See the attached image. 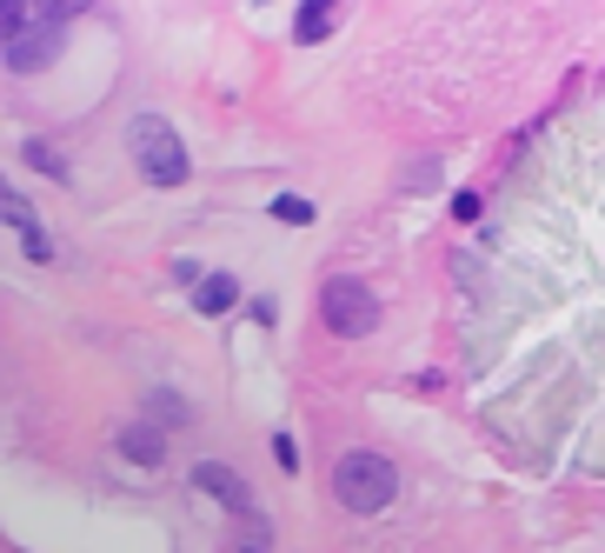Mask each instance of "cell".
<instances>
[{
  "label": "cell",
  "mask_w": 605,
  "mask_h": 553,
  "mask_svg": "<svg viewBox=\"0 0 605 553\" xmlns=\"http://www.w3.org/2000/svg\"><path fill=\"white\" fill-rule=\"evenodd\" d=\"M333 494H339L346 514H380L399 494V466L386 453H373V447H353V453H339V466H333Z\"/></svg>",
  "instance_id": "6da1fadb"
},
{
  "label": "cell",
  "mask_w": 605,
  "mask_h": 553,
  "mask_svg": "<svg viewBox=\"0 0 605 553\" xmlns=\"http://www.w3.org/2000/svg\"><path fill=\"white\" fill-rule=\"evenodd\" d=\"M127 147H133V161H140V174L153 187H181L187 181V147H181V134H173L160 114H133Z\"/></svg>",
  "instance_id": "7a4b0ae2"
},
{
  "label": "cell",
  "mask_w": 605,
  "mask_h": 553,
  "mask_svg": "<svg viewBox=\"0 0 605 553\" xmlns=\"http://www.w3.org/2000/svg\"><path fill=\"white\" fill-rule=\"evenodd\" d=\"M319 321H326L339 341H360V334L380 327V300H373V287H360V280H326V293H319Z\"/></svg>",
  "instance_id": "3957f363"
},
{
  "label": "cell",
  "mask_w": 605,
  "mask_h": 553,
  "mask_svg": "<svg viewBox=\"0 0 605 553\" xmlns=\"http://www.w3.org/2000/svg\"><path fill=\"white\" fill-rule=\"evenodd\" d=\"M73 21V8H34L27 14V27L8 41V67L14 73H34V67H47L54 54H60V27Z\"/></svg>",
  "instance_id": "277c9868"
},
{
  "label": "cell",
  "mask_w": 605,
  "mask_h": 553,
  "mask_svg": "<svg viewBox=\"0 0 605 553\" xmlns=\"http://www.w3.org/2000/svg\"><path fill=\"white\" fill-rule=\"evenodd\" d=\"M194 487H200V494H213L220 507H233V514H246V520L259 527V507H253V487L240 481V473H233L226 460H207V466H194Z\"/></svg>",
  "instance_id": "5b68a950"
},
{
  "label": "cell",
  "mask_w": 605,
  "mask_h": 553,
  "mask_svg": "<svg viewBox=\"0 0 605 553\" xmlns=\"http://www.w3.org/2000/svg\"><path fill=\"white\" fill-rule=\"evenodd\" d=\"M120 453H127L133 466H160V460H166V434H160V427H120Z\"/></svg>",
  "instance_id": "8992f818"
},
{
  "label": "cell",
  "mask_w": 605,
  "mask_h": 553,
  "mask_svg": "<svg viewBox=\"0 0 605 553\" xmlns=\"http://www.w3.org/2000/svg\"><path fill=\"white\" fill-rule=\"evenodd\" d=\"M0 220H8V227H21V241H34V233H47V227H40V220L27 214V200H21V194H14L8 181H0Z\"/></svg>",
  "instance_id": "52a82bcc"
},
{
  "label": "cell",
  "mask_w": 605,
  "mask_h": 553,
  "mask_svg": "<svg viewBox=\"0 0 605 553\" xmlns=\"http://www.w3.org/2000/svg\"><path fill=\"white\" fill-rule=\"evenodd\" d=\"M194 300H200V313H226V307L240 300V287H233L226 274H207V280L194 287Z\"/></svg>",
  "instance_id": "ba28073f"
},
{
  "label": "cell",
  "mask_w": 605,
  "mask_h": 553,
  "mask_svg": "<svg viewBox=\"0 0 605 553\" xmlns=\"http://www.w3.org/2000/svg\"><path fill=\"white\" fill-rule=\"evenodd\" d=\"M333 27H339V8H300V14H293V34H300V41H326Z\"/></svg>",
  "instance_id": "9c48e42d"
},
{
  "label": "cell",
  "mask_w": 605,
  "mask_h": 553,
  "mask_svg": "<svg viewBox=\"0 0 605 553\" xmlns=\"http://www.w3.org/2000/svg\"><path fill=\"white\" fill-rule=\"evenodd\" d=\"M21 153H27V168H40V174H54V181H67V161H60V153H54L47 140H27Z\"/></svg>",
  "instance_id": "30bf717a"
},
{
  "label": "cell",
  "mask_w": 605,
  "mask_h": 553,
  "mask_svg": "<svg viewBox=\"0 0 605 553\" xmlns=\"http://www.w3.org/2000/svg\"><path fill=\"white\" fill-rule=\"evenodd\" d=\"M274 214H280L287 227H306V220H313V200H306V194H280V200H274Z\"/></svg>",
  "instance_id": "8fae6325"
},
{
  "label": "cell",
  "mask_w": 605,
  "mask_h": 553,
  "mask_svg": "<svg viewBox=\"0 0 605 553\" xmlns=\"http://www.w3.org/2000/svg\"><path fill=\"white\" fill-rule=\"evenodd\" d=\"M27 14H34V8H0V47H8V41L27 27Z\"/></svg>",
  "instance_id": "7c38bea8"
},
{
  "label": "cell",
  "mask_w": 605,
  "mask_h": 553,
  "mask_svg": "<svg viewBox=\"0 0 605 553\" xmlns=\"http://www.w3.org/2000/svg\"><path fill=\"white\" fill-rule=\"evenodd\" d=\"M274 460H280V466H300V447H293V440L280 434V440H274Z\"/></svg>",
  "instance_id": "4fadbf2b"
}]
</instances>
